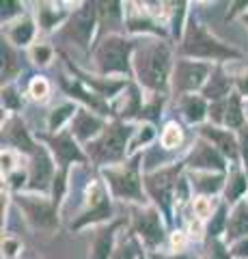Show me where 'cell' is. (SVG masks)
I'll return each instance as SVG.
<instances>
[{
  "label": "cell",
  "instance_id": "cell-1",
  "mask_svg": "<svg viewBox=\"0 0 248 259\" xmlns=\"http://www.w3.org/2000/svg\"><path fill=\"white\" fill-rule=\"evenodd\" d=\"M134 74L138 82L160 95L171 74V50L164 41H140L134 48Z\"/></svg>",
  "mask_w": 248,
  "mask_h": 259
},
{
  "label": "cell",
  "instance_id": "cell-2",
  "mask_svg": "<svg viewBox=\"0 0 248 259\" xmlns=\"http://www.w3.org/2000/svg\"><path fill=\"white\" fill-rule=\"evenodd\" d=\"M179 52L183 56H192V59H207V61H225V59H237L239 52L233 48L218 41L214 35L207 32V28L201 22L192 18L186 24V35L179 46Z\"/></svg>",
  "mask_w": 248,
  "mask_h": 259
},
{
  "label": "cell",
  "instance_id": "cell-3",
  "mask_svg": "<svg viewBox=\"0 0 248 259\" xmlns=\"http://www.w3.org/2000/svg\"><path fill=\"white\" fill-rule=\"evenodd\" d=\"M130 125H125L123 121H115L104 127V132L93 139L86 145V156H89L97 166H106V164H121L125 158V147H127V139L132 136Z\"/></svg>",
  "mask_w": 248,
  "mask_h": 259
},
{
  "label": "cell",
  "instance_id": "cell-4",
  "mask_svg": "<svg viewBox=\"0 0 248 259\" xmlns=\"http://www.w3.org/2000/svg\"><path fill=\"white\" fill-rule=\"evenodd\" d=\"M136 44L119 35H108L97 44L93 63L100 74H130V54Z\"/></svg>",
  "mask_w": 248,
  "mask_h": 259
},
{
  "label": "cell",
  "instance_id": "cell-5",
  "mask_svg": "<svg viewBox=\"0 0 248 259\" xmlns=\"http://www.w3.org/2000/svg\"><path fill=\"white\" fill-rule=\"evenodd\" d=\"M140 160L142 156H136L132 162H121L119 166H108L104 171L108 188L117 199L138 201V203L145 201V197H142V184L145 182L140 180V168H138Z\"/></svg>",
  "mask_w": 248,
  "mask_h": 259
},
{
  "label": "cell",
  "instance_id": "cell-6",
  "mask_svg": "<svg viewBox=\"0 0 248 259\" xmlns=\"http://www.w3.org/2000/svg\"><path fill=\"white\" fill-rule=\"evenodd\" d=\"M179 173H181V166L175 164V166H166L145 175V188L149 192V197L162 207V212L166 216L171 214V201L179 186Z\"/></svg>",
  "mask_w": 248,
  "mask_h": 259
},
{
  "label": "cell",
  "instance_id": "cell-7",
  "mask_svg": "<svg viewBox=\"0 0 248 259\" xmlns=\"http://www.w3.org/2000/svg\"><path fill=\"white\" fill-rule=\"evenodd\" d=\"M95 22H97V5L95 3H84L82 9H78L76 13L69 15L67 24L61 30V37L69 44H76L78 48L86 50L91 44Z\"/></svg>",
  "mask_w": 248,
  "mask_h": 259
},
{
  "label": "cell",
  "instance_id": "cell-8",
  "mask_svg": "<svg viewBox=\"0 0 248 259\" xmlns=\"http://www.w3.org/2000/svg\"><path fill=\"white\" fill-rule=\"evenodd\" d=\"M15 201H18L20 209L26 216V221L37 229H54L59 225L57 205L52 201H45L41 197H30V194H18Z\"/></svg>",
  "mask_w": 248,
  "mask_h": 259
},
{
  "label": "cell",
  "instance_id": "cell-9",
  "mask_svg": "<svg viewBox=\"0 0 248 259\" xmlns=\"http://www.w3.org/2000/svg\"><path fill=\"white\" fill-rule=\"evenodd\" d=\"M210 65L194 63L181 59L173 69V89L175 93H192L196 89H203L207 78H210Z\"/></svg>",
  "mask_w": 248,
  "mask_h": 259
},
{
  "label": "cell",
  "instance_id": "cell-10",
  "mask_svg": "<svg viewBox=\"0 0 248 259\" xmlns=\"http://www.w3.org/2000/svg\"><path fill=\"white\" fill-rule=\"evenodd\" d=\"M132 231L140 236L147 246H158L162 244L166 233L162 221H160V212L156 207H136L132 212Z\"/></svg>",
  "mask_w": 248,
  "mask_h": 259
},
{
  "label": "cell",
  "instance_id": "cell-11",
  "mask_svg": "<svg viewBox=\"0 0 248 259\" xmlns=\"http://www.w3.org/2000/svg\"><path fill=\"white\" fill-rule=\"evenodd\" d=\"M110 214H113V207H110L106 186L102 182H95L89 188V209L76 223H71V229H80V227H86L91 223L106 221V218H110Z\"/></svg>",
  "mask_w": 248,
  "mask_h": 259
},
{
  "label": "cell",
  "instance_id": "cell-12",
  "mask_svg": "<svg viewBox=\"0 0 248 259\" xmlns=\"http://www.w3.org/2000/svg\"><path fill=\"white\" fill-rule=\"evenodd\" d=\"M188 166L194 168V171H212L214 168V171L222 173L225 171V156H222L212 143H207L205 139L199 136L190 149Z\"/></svg>",
  "mask_w": 248,
  "mask_h": 259
},
{
  "label": "cell",
  "instance_id": "cell-13",
  "mask_svg": "<svg viewBox=\"0 0 248 259\" xmlns=\"http://www.w3.org/2000/svg\"><path fill=\"white\" fill-rule=\"evenodd\" d=\"M39 139L50 145L54 158H57V162L61 164L63 171H67V166L71 164V162H84V153L80 151V147L76 145L74 134H71V132H59L57 136L41 134Z\"/></svg>",
  "mask_w": 248,
  "mask_h": 259
},
{
  "label": "cell",
  "instance_id": "cell-14",
  "mask_svg": "<svg viewBox=\"0 0 248 259\" xmlns=\"http://www.w3.org/2000/svg\"><path fill=\"white\" fill-rule=\"evenodd\" d=\"M54 177V164H52V158L43 147H39L37 153L30 160V171H28V188L30 190H39V192H45L47 186H52Z\"/></svg>",
  "mask_w": 248,
  "mask_h": 259
},
{
  "label": "cell",
  "instance_id": "cell-15",
  "mask_svg": "<svg viewBox=\"0 0 248 259\" xmlns=\"http://www.w3.org/2000/svg\"><path fill=\"white\" fill-rule=\"evenodd\" d=\"M199 136L205 139L207 143H212L222 156H227L229 160H237L239 156V141L235 139L229 130H220L218 125H201L199 127Z\"/></svg>",
  "mask_w": 248,
  "mask_h": 259
},
{
  "label": "cell",
  "instance_id": "cell-16",
  "mask_svg": "<svg viewBox=\"0 0 248 259\" xmlns=\"http://www.w3.org/2000/svg\"><path fill=\"white\" fill-rule=\"evenodd\" d=\"M3 145H9V147L20 149L24 153H30V156H35L39 149L33 143V139H30L28 130L22 123L20 117H11L7 121V125L3 127Z\"/></svg>",
  "mask_w": 248,
  "mask_h": 259
},
{
  "label": "cell",
  "instance_id": "cell-17",
  "mask_svg": "<svg viewBox=\"0 0 248 259\" xmlns=\"http://www.w3.org/2000/svg\"><path fill=\"white\" fill-rule=\"evenodd\" d=\"M104 132V121L100 117H95L89 110H78L74 121H71V134L78 141H93Z\"/></svg>",
  "mask_w": 248,
  "mask_h": 259
},
{
  "label": "cell",
  "instance_id": "cell-18",
  "mask_svg": "<svg viewBox=\"0 0 248 259\" xmlns=\"http://www.w3.org/2000/svg\"><path fill=\"white\" fill-rule=\"evenodd\" d=\"M121 225H123V221H115V223H110V225L95 231L89 259H110L113 257V253H115V233Z\"/></svg>",
  "mask_w": 248,
  "mask_h": 259
},
{
  "label": "cell",
  "instance_id": "cell-19",
  "mask_svg": "<svg viewBox=\"0 0 248 259\" xmlns=\"http://www.w3.org/2000/svg\"><path fill=\"white\" fill-rule=\"evenodd\" d=\"M231 87H233V80H231V76H227L225 69L218 65V67L212 69V74H210V78H207V82H205V87L201 89V91H203L205 100H212V104H214V102L227 100V97L233 93Z\"/></svg>",
  "mask_w": 248,
  "mask_h": 259
},
{
  "label": "cell",
  "instance_id": "cell-20",
  "mask_svg": "<svg viewBox=\"0 0 248 259\" xmlns=\"http://www.w3.org/2000/svg\"><path fill=\"white\" fill-rule=\"evenodd\" d=\"M246 236H248V203L246 201H239V203H235L231 216L227 218L225 240L235 244V242H239Z\"/></svg>",
  "mask_w": 248,
  "mask_h": 259
},
{
  "label": "cell",
  "instance_id": "cell-21",
  "mask_svg": "<svg viewBox=\"0 0 248 259\" xmlns=\"http://www.w3.org/2000/svg\"><path fill=\"white\" fill-rule=\"evenodd\" d=\"M225 184L227 182H225V175L222 173H214V175H212V171H194V173H190V186L199 194H203V197L220 192Z\"/></svg>",
  "mask_w": 248,
  "mask_h": 259
},
{
  "label": "cell",
  "instance_id": "cell-22",
  "mask_svg": "<svg viewBox=\"0 0 248 259\" xmlns=\"http://www.w3.org/2000/svg\"><path fill=\"white\" fill-rule=\"evenodd\" d=\"M179 108H181V115L186 117V121H190V123L203 121L205 115L210 112V108L205 106V97H199V95H181Z\"/></svg>",
  "mask_w": 248,
  "mask_h": 259
},
{
  "label": "cell",
  "instance_id": "cell-23",
  "mask_svg": "<svg viewBox=\"0 0 248 259\" xmlns=\"http://www.w3.org/2000/svg\"><path fill=\"white\" fill-rule=\"evenodd\" d=\"M71 71H76V74H80V71L76 69V67H71ZM82 76V82L86 84V87H91V91L97 95V97H113V95H117L121 89L125 87V82L123 80H117V82H110V80H102V78H91V76H86V74H80Z\"/></svg>",
  "mask_w": 248,
  "mask_h": 259
},
{
  "label": "cell",
  "instance_id": "cell-24",
  "mask_svg": "<svg viewBox=\"0 0 248 259\" xmlns=\"http://www.w3.org/2000/svg\"><path fill=\"white\" fill-rule=\"evenodd\" d=\"M227 127H244V108H242V95L233 91L225 102V123Z\"/></svg>",
  "mask_w": 248,
  "mask_h": 259
},
{
  "label": "cell",
  "instance_id": "cell-25",
  "mask_svg": "<svg viewBox=\"0 0 248 259\" xmlns=\"http://www.w3.org/2000/svg\"><path fill=\"white\" fill-rule=\"evenodd\" d=\"M63 89H65V91L71 95V97H80V100H82L86 106H91L93 110H97V112H102V115H106V112H110V108L106 106V104H104V100L102 97H97L95 93H89V91H84L82 87H80L78 82H67L65 78H63Z\"/></svg>",
  "mask_w": 248,
  "mask_h": 259
},
{
  "label": "cell",
  "instance_id": "cell-26",
  "mask_svg": "<svg viewBox=\"0 0 248 259\" xmlns=\"http://www.w3.org/2000/svg\"><path fill=\"white\" fill-rule=\"evenodd\" d=\"M227 188H225V203H239V197L246 192L248 188V177L239 171V168H233L229 173V180H227Z\"/></svg>",
  "mask_w": 248,
  "mask_h": 259
},
{
  "label": "cell",
  "instance_id": "cell-27",
  "mask_svg": "<svg viewBox=\"0 0 248 259\" xmlns=\"http://www.w3.org/2000/svg\"><path fill=\"white\" fill-rule=\"evenodd\" d=\"M33 37H35V22L28 15H24L22 20H18L9 28V39L15 46H28L33 41Z\"/></svg>",
  "mask_w": 248,
  "mask_h": 259
},
{
  "label": "cell",
  "instance_id": "cell-28",
  "mask_svg": "<svg viewBox=\"0 0 248 259\" xmlns=\"http://www.w3.org/2000/svg\"><path fill=\"white\" fill-rule=\"evenodd\" d=\"M20 69H22V63L18 52L13 50L9 41L3 39V80H11L13 76H18Z\"/></svg>",
  "mask_w": 248,
  "mask_h": 259
},
{
  "label": "cell",
  "instance_id": "cell-29",
  "mask_svg": "<svg viewBox=\"0 0 248 259\" xmlns=\"http://www.w3.org/2000/svg\"><path fill=\"white\" fill-rule=\"evenodd\" d=\"M142 112V95L136 87H127V95L123 100V106L119 108V115H121L123 119H130V117H140Z\"/></svg>",
  "mask_w": 248,
  "mask_h": 259
},
{
  "label": "cell",
  "instance_id": "cell-30",
  "mask_svg": "<svg viewBox=\"0 0 248 259\" xmlns=\"http://www.w3.org/2000/svg\"><path fill=\"white\" fill-rule=\"evenodd\" d=\"M127 30H132V32L151 30V32H160V35L164 32L162 28L158 26V22L151 20L145 11H140V13H130V18H127Z\"/></svg>",
  "mask_w": 248,
  "mask_h": 259
},
{
  "label": "cell",
  "instance_id": "cell-31",
  "mask_svg": "<svg viewBox=\"0 0 248 259\" xmlns=\"http://www.w3.org/2000/svg\"><path fill=\"white\" fill-rule=\"evenodd\" d=\"M74 112H76V106H74V104H63V106L54 108V110L50 112V119H47V130H52V132H59V130L63 127V123H65L67 119L76 117Z\"/></svg>",
  "mask_w": 248,
  "mask_h": 259
},
{
  "label": "cell",
  "instance_id": "cell-32",
  "mask_svg": "<svg viewBox=\"0 0 248 259\" xmlns=\"http://www.w3.org/2000/svg\"><path fill=\"white\" fill-rule=\"evenodd\" d=\"M39 26H41L43 30H50V28H54L57 24L65 18V13L63 11H54V9H47L45 5H41L39 7Z\"/></svg>",
  "mask_w": 248,
  "mask_h": 259
},
{
  "label": "cell",
  "instance_id": "cell-33",
  "mask_svg": "<svg viewBox=\"0 0 248 259\" xmlns=\"http://www.w3.org/2000/svg\"><path fill=\"white\" fill-rule=\"evenodd\" d=\"M160 143H162V149H175L181 145V127L177 123H169L166 130L160 136Z\"/></svg>",
  "mask_w": 248,
  "mask_h": 259
},
{
  "label": "cell",
  "instance_id": "cell-34",
  "mask_svg": "<svg viewBox=\"0 0 248 259\" xmlns=\"http://www.w3.org/2000/svg\"><path fill=\"white\" fill-rule=\"evenodd\" d=\"M203 259H231V250L225 246V242H220L218 238L207 240V248H205Z\"/></svg>",
  "mask_w": 248,
  "mask_h": 259
},
{
  "label": "cell",
  "instance_id": "cell-35",
  "mask_svg": "<svg viewBox=\"0 0 248 259\" xmlns=\"http://www.w3.org/2000/svg\"><path fill=\"white\" fill-rule=\"evenodd\" d=\"M225 216H227V203H222L218 209H216V214H214V221H210V227H207V240H214L216 236H218V233H220V229H222V225L227 227Z\"/></svg>",
  "mask_w": 248,
  "mask_h": 259
},
{
  "label": "cell",
  "instance_id": "cell-36",
  "mask_svg": "<svg viewBox=\"0 0 248 259\" xmlns=\"http://www.w3.org/2000/svg\"><path fill=\"white\" fill-rule=\"evenodd\" d=\"M110 259H138V244L130 238V240H123L121 244L115 248V253Z\"/></svg>",
  "mask_w": 248,
  "mask_h": 259
},
{
  "label": "cell",
  "instance_id": "cell-37",
  "mask_svg": "<svg viewBox=\"0 0 248 259\" xmlns=\"http://www.w3.org/2000/svg\"><path fill=\"white\" fill-rule=\"evenodd\" d=\"M65 188H67V171H63L61 168V171L57 173V177H54V182H52V203L57 207L61 205Z\"/></svg>",
  "mask_w": 248,
  "mask_h": 259
},
{
  "label": "cell",
  "instance_id": "cell-38",
  "mask_svg": "<svg viewBox=\"0 0 248 259\" xmlns=\"http://www.w3.org/2000/svg\"><path fill=\"white\" fill-rule=\"evenodd\" d=\"M162 97L156 95L154 100H151L149 104H145L142 106V112H140V119H149V121H158L160 115H162Z\"/></svg>",
  "mask_w": 248,
  "mask_h": 259
},
{
  "label": "cell",
  "instance_id": "cell-39",
  "mask_svg": "<svg viewBox=\"0 0 248 259\" xmlns=\"http://www.w3.org/2000/svg\"><path fill=\"white\" fill-rule=\"evenodd\" d=\"M30 95L35 97V100H45L47 95H50V84H47L45 78H35L33 82H30Z\"/></svg>",
  "mask_w": 248,
  "mask_h": 259
},
{
  "label": "cell",
  "instance_id": "cell-40",
  "mask_svg": "<svg viewBox=\"0 0 248 259\" xmlns=\"http://www.w3.org/2000/svg\"><path fill=\"white\" fill-rule=\"evenodd\" d=\"M3 106L11 108V110H18L22 106V100L18 97V91H15L13 87H5L3 89Z\"/></svg>",
  "mask_w": 248,
  "mask_h": 259
},
{
  "label": "cell",
  "instance_id": "cell-41",
  "mask_svg": "<svg viewBox=\"0 0 248 259\" xmlns=\"http://www.w3.org/2000/svg\"><path fill=\"white\" fill-rule=\"evenodd\" d=\"M52 59V48H47L43 44H39L33 48V61L39 63V65H45L47 61Z\"/></svg>",
  "mask_w": 248,
  "mask_h": 259
},
{
  "label": "cell",
  "instance_id": "cell-42",
  "mask_svg": "<svg viewBox=\"0 0 248 259\" xmlns=\"http://www.w3.org/2000/svg\"><path fill=\"white\" fill-rule=\"evenodd\" d=\"M20 248H22V246H20L18 240H13V238H5V240H3V257H5V259L18 257Z\"/></svg>",
  "mask_w": 248,
  "mask_h": 259
},
{
  "label": "cell",
  "instance_id": "cell-43",
  "mask_svg": "<svg viewBox=\"0 0 248 259\" xmlns=\"http://www.w3.org/2000/svg\"><path fill=\"white\" fill-rule=\"evenodd\" d=\"M239 156H242V162L248 171V125L239 130Z\"/></svg>",
  "mask_w": 248,
  "mask_h": 259
},
{
  "label": "cell",
  "instance_id": "cell-44",
  "mask_svg": "<svg viewBox=\"0 0 248 259\" xmlns=\"http://www.w3.org/2000/svg\"><path fill=\"white\" fill-rule=\"evenodd\" d=\"M192 209H194V216L199 218H207L212 216V205L207 199H194V205H192Z\"/></svg>",
  "mask_w": 248,
  "mask_h": 259
},
{
  "label": "cell",
  "instance_id": "cell-45",
  "mask_svg": "<svg viewBox=\"0 0 248 259\" xmlns=\"http://www.w3.org/2000/svg\"><path fill=\"white\" fill-rule=\"evenodd\" d=\"M151 139H154V127H151V125L140 127V130H138V139H136V141L132 143V149L140 147V145H147Z\"/></svg>",
  "mask_w": 248,
  "mask_h": 259
},
{
  "label": "cell",
  "instance_id": "cell-46",
  "mask_svg": "<svg viewBox=\"0 0 248 259\" xmlns=\"http://www.w3.org/2000/svg\"><path fill=\"white\" fill-rule=\"evenodd\" d=\"M183 3L179 5H175V11H173V35H177L179 37V32H181V20H183Z\"/></svg>",
  "mask_w": 248,
  "mask_h": 259
},
{
  "label": "cell",
  "instance_id": "cell-47",
  "mask_svg": "<svg viewBox=\"0 0 248 259\" xmlns=\"http://www.w3.org/2000/svg\"><path fill=\"white\" fill-rule=\"evenodd\" d=\"M231 255H235V257H239V259H248V236L246 238H242L239 242H235L233 244V248H231Z\"/></svg>",
  "mask_w": 248,
  "mask_h": 259
},
{
  "label": "cell",
  "instance_id": "cell-48",
  "mask_svg": "<svg viewBox=\"0 0 248 259\" xmlns=\"http://www.w3.org/2000/svg\"><path fill=\"white\" fill-rule=\"evenodd\" d=\"M22 13V5L20 3H5L3 5V20H9L13 15Z\"/></svg>",
  "mask_w": 248,
  "mask_h": 259
},
{
  "label": "cell",
  "instance_id": "cell-49",
  "mask_svg": "<svg viewBox=\"0 0 248 259\" xmlns=\"http://www.w3.org/2000/svg\"><path fill=\"white\" fill-rule=\"evenodd\" d=\"M24 180H28V177H26V175H24L22 171H18V173H13V175L9 177V186H11V188H13V190H18V188H20V186H24Z\"/></svg>",
  "mask_w": 248,
  "mask_h": 259
},
{
  "label": "cell",
  "instance_id": "cell-50",
  "mask_svg": "<svg viewBox=\"0 0 248 259\" xmlns=\"http://www.w3.org/2000/svg\"><path fill=\"white\" fill-rule=\"evenodd\" d=\"M235 84H237V93L239 95H248V71L244 76L235 78Z\"/></svg>",
  "mask_w": 248,
  "mask_h": 259
},
{
  "label": "cell",
  "instance_id": "cell-51",
  "mask_svg": "<svg viewBox=\"0 0 248 259\" xmlns=\"http://www.w3.org/2000/svg\"><path fill=\"white\" fill-rule=\"evenodd\" d=\"M149 259H194V257L186 255V253H179V255H156V253H151Z\"/></svg>",
  "mask_w": 248,
  "mask_h": 259
},
{
  "label": "cell",
  "instance_id": "cell-52",
  "mask_svg": "<svg viewBox=\"0 0 248 259\" xmlns=\"http://www.w3.org/2000/svg\"><path fill=\"white\" fill-rule=\"evenodd\" d=\"M138 259H145V257H138Z\"/></svg>",
  "mask_w": 248,
  "mask_h": 259
},
{
  "label": "cell",
  "instance_id": "cell-53",
  "mask_svg": "<svg viewBox=\"0 0 248 259\" xmlns=\"http://www.w3.org/2000/svg\"><path fill=\"white\" fill-rule=\"evenodd\" d=\"M246 24H248V18H246Z\"/></svg>",
  "mask_w": 248,
  "mask_h": 259
}]
</instances>
